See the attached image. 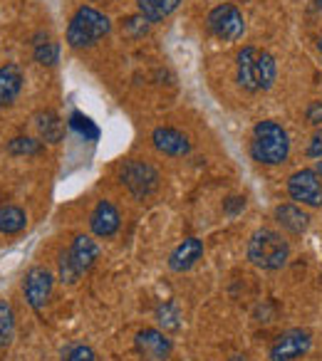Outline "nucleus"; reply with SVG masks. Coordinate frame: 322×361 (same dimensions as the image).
<instances>
[{
    "mask_svg": "<svg viewBox=\"0 0 322 361\" xmlns=\"http://www.w3.org/2000/svg\"><path fill=\"white\" fill-rule=\"evenodd\" d=\"M134 346H136V351H139L141 359H146V361H167L174 349L167 331L154 329V326H146V329L136 331Z\"/></svg>",
    "mask_w": 322,
    "mask_h": 361,
    "instance_id": "nucleus-9",
    "label": "nucleus"
},
{
    "mask_svg": "<svg viewBox=\"0 0 322 361\" xmlns=\"http://www.w3.org/2000/svg\"><path fill=\"white\" fill-rule=\"evenodd\" d=\"M206 25L218 40H238L246 30V20H243V13L238 11L231 3H221L216 6L206 18Z\"/></svg>",
    "mask_w": 322,
    "mask_h": 361,
    "instance_id": "nucleus-5",
    "label": "nucleus"
},
{
    "mask_svg": "<svg viewBox=\"0 0 322 361\" xmlns=\"http://www.w3.org/2000/svg\"><path fill=\"white\" fill-rule=\"evenodd\" d=\"M243 208H246V198H243V196H233V198H228V201L223 203V211H226L228 216H236V213H241Z\"/></svg>",
    "mask_w": 322,
    "mask_h": 361,
    "instance_id": "nucleus-28",
    "label": "nucleus"
},
{
    "mask_svg": "<svg viewBox=\"0 0 322 361\" xmlns=\"http://www.w3.org/2000/svg\"><path fill=\"white\" fill-rule=\"evenodd\" d=\"M35 126H37V134H40V139L50 141V144H57V141L62 139V131H65L62 119L52 109L37 111V114H35Z\"/></svg>",
    "mask_w": 322,
    "mask_h": 361,
    "instance_id": "nucleus-17",
    "label": "nucleus"
},
{
    "mask_svg": "<svg viewBox=\"0 0 322 361\" xmlns=\"http://www.w3.org/2000/svg\"><path fill=\"white\" fill-rule=\"evenodd\" d=\"M119 223H121L119 211L109 201H100L90 216V228L97 238H112L119 231Z\"/></svg>",
    "mask_w": 322,
    "mask_h": 361,
    "instance_id": "nucleus-12",
    "label": "nucleus"
},
{
    "mask_svg": "<svg viewBox=\"0 0 322 361\" xmlns=\"http://www.w3.org/2000/svg\"><path fill=\"white\" fill-rule=\"evenodd\" d=\"M25 85V75L18 65H3L0 67V106H11L18 99Z\"/></svg>",
    "mask_w": 322,
    "mask_h": 361,
    "instance_id": "nucleus-13",
    "label": "nucleus"
},
{
    "mask_svg": "<svg viewBox=\"0 0 322 361\" xmlns=\"http://www.w3.org/2000/svg\"><path fill=\"white\" fill-rule=\"evenodd\" d=\"M317 47H320V55H322V40H320V45H317Z\"/></svg>",
    "mask_w": 322,
    "mask_h": 361,
    "instance_id": "nucleus-34",
    "label": "nucleus"
},
{
    "mask_svg": "<svg viewBox=\"0 0 322 361\" xmlns=\"http://www.w3.org/2000/svg\"><path fill=\"white\" fill-rule=\"evenodd\" d=\"M278 77L275 57L270 52H258L256 55V85L258 90H270Z\"/></svg>",
    "mask_w": 322,
    "mask_h": 361,
    "instance_id": "nucleus-20",
    "label": "nucleus"
},
{
    "mask_svg": "<svg viewBox=\"0 0 322 361\" xmlns=\"http://www.w3.org/2000/svg\"><path fill=\"white\" fill-rule=\"evenodd\" d=\"M121 183L129 188L131 196L144 201L159 188V173L146 161H126L121 169Z\"/></svg>",
    "mask_w": 322,
    "mask_h": 361,
    "instance_id": "nucleus-4",
    "label": "nucleus"
},
{
    "mask_svg": "<svg viewBox=\"0 0 322 361\" xmlns=\"http://www.w3.org/2000/svg\"><path fill=\"white\" fill-rule=\"evenodd\" d=\"M95 351L90 349L87 344H75L62 354V361H95Z\"/></svg>",
    "mask_w": 322,
    "mask_h": 361,
    "instance_id": "nucleus-27",
    "label": "nucleus"
},
{
    "mask_svg": "<svg viewBox=\"0 0 322 361\" xmlns=\"http://www.w3.org/2000/svg\"><path fill=\"white\" fill-rule=\"evenodd\" d=\"M156 322H159L161 331H177L181 326V314H179L177 305L167 302V305L156 307Z\"/></svg>",
    "mask_w": 322,
    "mask_h": 361,
    "instance_id": "nucleus-21",
    "label": "nucleus"
},
{
    "mask_svg": "<svg viewBox=\"0 0 322 361\" xmlns=\"http://www.w3.org/2000/svg\"><path fill=\"white\" fill-rule=\"evenodd\" d=\"M275 221L280 223L287 233H292V235H302V233L307 231V226H310V216H307L300 206H295V203H282V206H278Z\"/></svg>",
    "mask_w": 322,
    "mask_h": 361,
    "instance_id": "nucleus-15",
    "label": "nucleus"
},
{
    "mask_svg": "<svg viewBox=\"0 0 322 361\" xmlns=\"http://www.w3.org/2000/svg\"><path fill=\"white\" fill-rule=\"evenodd\" d=\"M290 151V141H287V131L282 129L278 121H258L253 129L251 141V156L263 166H278L287 159Z\"/></svg>",
    "mask_w": 322,
    "mask_h": 361,
    "instance_id": "nucleus-1",
    "label": "nucleus"
},
{
    "mask_svg": "<svg viewBox=\"0 0 322 361\" xmlns=\"http://www.w3.org/2000/svg\"><path fill=\"white\" fill-rule=\"evenodd\" d=\"M290 245L280 233L270 228H258L248 240V260L261 270H280L287 265Z\"/></svg>",
    "mask_w": 322,
    "mask_h": 361,
    "instance_id": "nucleus-2",
    "label": "nucleus"
},
{
    "mask_svg": "<svg viewBox=\"0 0 322 361\" xmlns=\"http://www.w3.org/2000/svg\"><path fill=\"white\" fill-rule=\"evenodd\" d=\"M42 151V141L30 139V136H16L8 141V154L13 156H35Z\"/></svg>",
    "mask_w": 322,
    "mask_h": 361,
    "instance_id": "nucleus-22",
    "label": "nucleus"
},
{
    "mask_svg": "<svg viewBox=\"0 0 322 361\" xmlns=\"http://www.w3.org/2000/svg\"><path fill=\"white\" fill-rule=\"evenodd\" d=\"M310 346H312L310 331L290 329L273 341L268 356H270V361H295V359H300V356H305L307 351H310Z\"/></svg>",
    "mask_w": 322,
    "mask_h": 361,
    "instance_id": "nucleus-7",
    "label": "nucleus"
},
{
    "mask_svg": "<svg viewBox=\"0 0 322 361\" xmlns=\"http://www.w3.org/2000/svg\"><path fill=\"white\" fill-rule=\"evenodd\" d=\"M13 331H16V314H13V307L8 305V302L0 300V346L11 344Z\"/></svg>",
    "mask_w": 322,
    "mask_h": 361,
    "instance_id": "nucleus-23",
    "label": "nucleus"
},
{
    "mask_svg": "<svg viewBox=\"0 0 322 361\" xmlns=\"http://www.w3.org/2000/svg\"><path fill=\"white\" fill-rule=\"evenodd\" d=\"M315 171H317V176H320V178H322V161H320V164H317V169H315Z\"/></svg>",
    "mask_w": 322,
    "mask_h": 361,
    "instance_id": "nucleus-33",
    "label": "nucleus"
},
{
    "mask_svg": "<svg viewBox=\"0 0 322 361\" xmlns=\"http://www.w3.org/2000/svg\"><path fill=\"white\" fill-rule=\"evenodd\" d=\"M151 141H154L156 151L167 156H186L191 151V144L189 139L181 134V131L172 129V126H159V129L151 131Z\"/></svg>",
    "mask_w": 322,
    "mask_h": 361,
    "instance_id": "nucleus-10",
    "label": "nucleus"
},
{
    "mask_svg": "<svg viewBox=\"0 0 322 361\" xmlns=\"http://www.w3.org/2000/svg\"><path fill=\"white\" fill-rule=\"evenodd\" d=\"M307 119L312 124H322V102H312L310 109H307Z\"/></svg>",
    "mask_w": 322,
    "mask_h": 361,
    "instance_id": "nucleus-31",
    "label": "nucleus"
},
{
    "mask_svg": "<svg viewBox=\"0 0 322 361\" xmlns=\"http://www.w3.org/2000/svg\"><path fill=\"white\" fill-rule=\"evenodd\" d=\"M52 285H55V277H52L50 270H45V267H30L28 270L23 292H25V300L32 312H37V314L42 312V307L47 305L52 295Z\"/></svg>",
    "mask_w": 322,
    "mask_h": 361,
    "instance_id": "nucleus-8",
    "label": "nucleus"
},
{
    "mask_svg": "<svg viewBox=\"0 0 322 361\" xmlns=\"http://www.w3.org/2000/svg\"><path fill=\"white\" fill-rule=\"evenodd\" d=\"M60 60V45L57 42H35V62L40 65H57Z\"/></svg>",
    "mask_w": 322,
    "mask_h": 361,
    "instance_id": "nucleus-24",
    "label": "nucleus"
},
{
    "mask_svg": "<svg viewBox=\"0 0 322 361\" xmlns=\"http://www.w3.org/2000/svg\"><path fill=\"white\" fill-rule=\"evenodd\" d=\"M256 55L258 52L253 47H243L238 52V62H236V75H238V85L248 92H256Z\"/></svg>",
    "mask_w": 322,
    "mask_h": 361,
    "instance_id": "nucleus-16",
    "label": "nucleus"
},
{
    "mask_svg": "<svg viewBox=\"0 0 322 361\" xmlns=\"http://www.w3.org/2000/svg\"><path fill=\"white\" fill-rule=\"evenodd\" d=\"M203 257V243L198 238H186L181 240L169 255V267L174 272H189Z\"/></svg>",
    "mask_w": 322,
    "mask_h": 361,
    "instance_id": "nucleus-11",
    "label": "nucleus"
},
{
    "mask_svg": "<svg viewBox=\"0 0 322 361\" xmlns=\"http://www.w3.org/2000/svg\"><path fill=\"white\" fill-rule=\"evenodd\" d=\"M287 193L292 201L302 203V206L320 208L322 206V183L315 169H302L287 178Z\"/></svg>",
    "mask_w": 322,
    "mask_h": 361,
    "instance_id": "nucleus-6",
    "label": "nucleus"
},
{
    "mask_svg": "<svg viewBox=\"0 0 322 361\" xmlns=\"http://www.w3.org/2000/svg\"><path fill=\"white\" fill-rule=\"evenodd\" d=\"M28 228V216L18 206H0V233L3 235H18Z\"/></svg>",
    "mask_w": 322,
    "mask_h": 361,
    "instance_id": "nucleus-18",
    "label": "nucleus"
},
{
    "mask_svg": "<svg viewBox=\"0 0 322 361\" xmlns=\"http://www.w3.org/2000/svg\"><path fill=\"white\" fill-rule=\"evenodd\" d=\"M60 282L62 285H75L77 280L82 277V272L75 267V262L70 260V255H67V250L65 252H60Z\"/></svg>",
    "mask_w": 322,
    "mask_h": 361,
    "instance_id": "nucleus-26",
    "label": "nucleus"
},
{
    "mask_svg": "<svg viewBox=\"0 0 322 361\" xmlns=\"http://www.w3.org/2000/svg\"><path fill=\"white\" fill-rule=\"evenodd\" d=\"M67 255H70V260L75 262L77 270L85 275V272H90L92 267H95L97 257H100V247H97V243L92 240V238L87 235H77L75 240H72L70 250H67Z\"/></svg>",
    "mask_w": 322,
    "mask_h": 361,
    "instance_id": "nucleus-14",
    "label": "nucleus"
},
{
    "mask_svg": "<svg viewBox=\"0 0 322 361\" xmlns=\"http://www.w3.org/2000/svg\"><path fill=\"white\" fill-rule=\"evenodd\" d=\"M146 18L144 16H139V18H129V20H126V30L129 32H134V35H144L146 32Z\"/></svg>",
    "mask_w": 322,
    "mask_h": 361,
    "instance_id": "nucleus-29",
    "label": "nucleus"
},
{
    "mask_svg": "<svg viewBox=\"0 0 322 361\" xmlns=\"http://www.w3.org/2000/svg\"><path fill=\"white\" fill-rule=\"evenodd\" d=\"M231 361H248V356H233Z\"/></svg>",
    "mask_w": 322,
    "mask_h": 361,
    "instance_id": "nucleus-32",
    "label": "nucleus"
},
{
    "mask_svg": "<svg viewBox=\"0 0 322 361\" xmlns=\"http://www.w3.org/2000/svg\"><path fill=\"white\" fill-rule=\"evenodd\" d=\"M70 126L75 131H80L82 136H90V139H97L100 136V129L95 126V121L90 116H85L82 111H72L70 114Z\"/></svg>",
    "mask_w": 322,
    "mask_h": 361,
    "instance_id": "nucleus-25",
    "label": "nucleus"
},
{
    "mask_svg": "<svg viewBox=\"0 0 322 361\" xmlns=\"http://www.w3.org/2000/svg\"><path fill=\"white\" fill-rule=\"evenodd\" d=\"M307 156L310 159H322V131H317L310 139V146H307Z\"/></svg>",
    "mask_w": 322,
    "mask_h": 361,
    "instance_id": "nucleus-30",
    "label": "nucleus"
},
{
    "mask_svg": "<svg viewBox=\"0 0 322 361\" xmlns=\"http://www.w3.org/2000/svg\"><path fill=\"white\" fill-rule=\"evenodd\" d=\"M109 18L95 8H80L67 25V45L70 47H92L109 35Z\"/></svg>",
    "mask_w": 322,
    "mask_h": 361,
    "instance_id": "nucleus-3",
    "label": "nucleus"
},
{
    "mask_svg": "<svg viewBox=\"0 0 322 361\" xmlns=\"http://www.w3.org/2000/svg\"><path fill=\"white\" fill-rule=\"evenodd\" d=\"M181 0H139V16H144L149 23H159L172 16Z\"/></svg>",
    "mask_w": 322,
    "mask_h": 361,
    "instance_id": "nucleus-19",
    "label": "nucleus"
}]
</instances>
